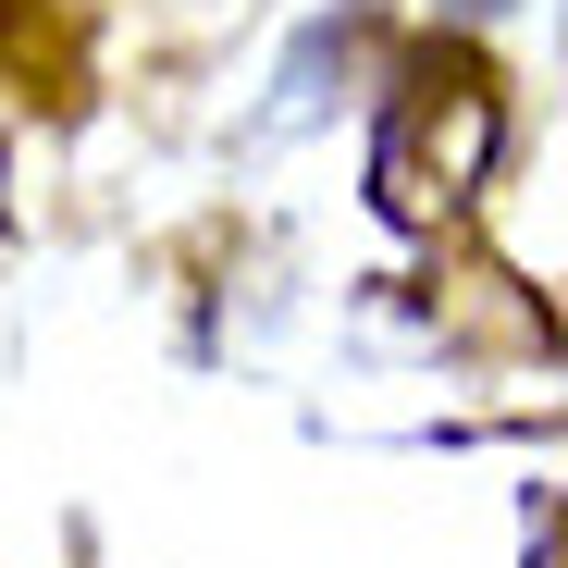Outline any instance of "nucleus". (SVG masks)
I'll return each instance as SVG.
<instances>
[{"instance_id": "1", "label": "nucleus", "mask_w": 568, "mask_h": 568, "mask_svg": "<svg viewBox=\"0 0 568 568\" xmlns=\"http://www.w3.org/2000/svg\"><path fill=\"white\" fill-rule=\"evenodd\" d=\"M495 149H507V100H495V74L469 62V50H433V62H408V87L384 100L371 185H384L396 223H433V211H457L469 185L495 173Z\"/></svg>"}]
</instances>
